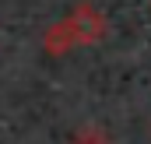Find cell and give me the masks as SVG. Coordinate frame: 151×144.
I'll list each match as a JSON object with an SVG mask.
<instances>
[{"mask_svg": "<svg viewBox=\"0 0 151 144\" xmlns=\"http://www.w3.org/2000/svg\"><path fill=\"white\" fill-rule=\"evenodd\" d=\"M63 25H67V32L74 39V46H95V42L106 39V28H109L106 14L95 4H77L74 11L63 18Z\"/></svg>", "mask_w": 151, "mask_h": 144, "instance_id": "obj_1", "label": "cell"}, {"mask_svg": "<svg viewBox=\"0 0 151 144\" xmlns=\"http://www.w3.org/2000/svg\"><path fill=\"white\" fill-rule=\"evenodd\" d=\"M67 144H113V137H109L102 127H84V130H77Z\"/></svg>", "mask_w": 151, "mask_h": 144, "instance_id": "obj_2", "label": "cell"}]
</instances>
